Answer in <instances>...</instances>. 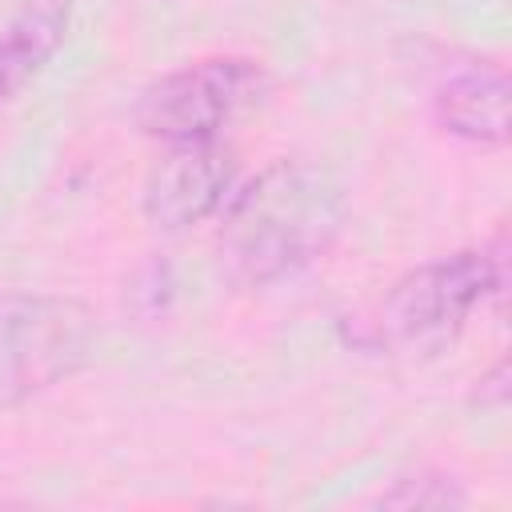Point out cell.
Wrapping results in <instances>:
<instances>
[{"label": "cell", "mask_w": 512, "mask_h": 512, "mask_svg": "<svg viewBox=\"0 0 512 512\" xmlns=\"http://www.w3.org/2000/svg\"><path fill=\"white\" fill-rule=\"evenodd\" d=\"M344 228V192L320 164L280 160L232 188L220 208L216 256L244 288L276 284L320 260Z\"/></svg>", "instance_id": "obj_1"}, {"label": "cell", "mask_w": 512, "mask_h": 512, "mask_svg": "<svg viewBox=\"0 0 512 512\" xmlns=\"http://www.w3.org/2000/svg\"><path fill=\"white\" fill-rule=\"evenodd\" d=\"M500 248H460L404 272L364 320V340L392 352H428L464 328V320L500 292Z\"/></svg>", "instance_id": "obj_2"}, {"label": "cell", "mask_w": 512, "mask_h": 512, "mask_svg": "<svg viewBox=\"0 0 512 512\" xmlns=\"http://www.w3.org/2000/svg\"><path fill=\"white\" fill-rule=\"evenodd\" d=\"M100 344L96 312L72 296L0 292V408H16L80 368Z\"/></svg>", "instance_id": "obj_3"}, {"label": "cell", "mask_w": 512, "mask_h": 512, "mask_svg": "<svg viewBox=\"0 0 512 512\" xmlns=\"http://www.w3.org/2000/svg\"><path fill=\"white\" fill-rule=\"evenodd\" d=\"M264 68L248 56H204L160 80H152L136 100V128L160 144H200L220 140V132L240 120L264 96Z\"/></svg>", "instance_id": "obj_4"}, {"label": "cell", "mask_w": 512, "mask_h": 512, "mask_svg": "<svg viewBox=\"0 0 512 512\" xmlns=\"http://www.w3.org/2000/svg\"><path fill=\"white\" fill-rule=\"evenodd\" d=\"M236 188V152L224 140L172 144L144 180V216L160 232H184L224 208Z\"/></svg>", "instance_id": "obj_5"}, {"label": "cell", "mask_w": 512, "mask_h": 512, "mask_svg": "<svg viewBox=\"0 0 512 512\" xmlns=\"http://www.w3.org/2000/svg\"><path fill=\"white\" fill-rule=\"evenodd\" d=\"M432 108L444 132L472 144H504L508 140V72L496 60L456 64L436 84Z\"/></svg>", "instance_id": "obj_6"}, {"label": "cell", "mask_w": 512, "mask_h": 512, "mask_svg": "<svg viewBox=\"0 0 512 512\" xmlns=\"http://www.w3.org/2000/svg\"><path fill=\"white\" fill-rule=\"evenodd\" d=\"M76 0H20L0 24V108L56 56Z\"/></svg>", "instance_id": "obj_7"}, {"label": "cell", "mask_w": 512, "mask_h": 512, "mask_svg": "<svg viewBox=\"0 0 512 512\" xmlns=\"http://www.w3.org/2000/svg\"><path fill=\"white\" fill-rule=\"evenodd\" d=\"M380 504H388V508H460V504H468V496L452 476L416 468V472L400 476L388 492H380Z\"/></svg>", "instance_id": "obj_8"}]
</instances>
